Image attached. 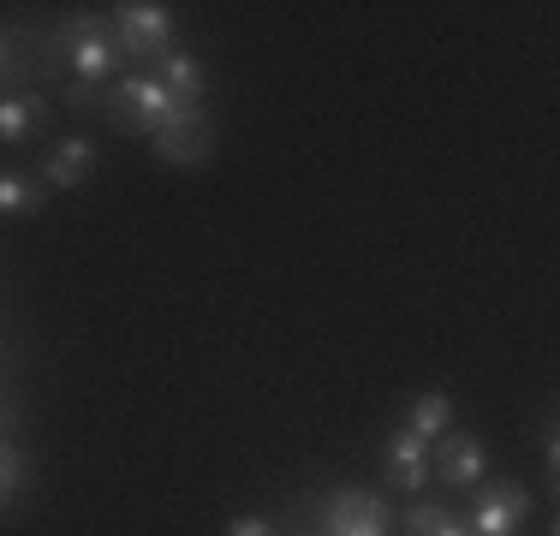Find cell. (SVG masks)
I'll list each match as a JSON object with an SVG mask.
<instances>
[{"mask_svg":"<svg viewBox=\"0 0 560 536\" xmlns=\"http://www.w3.org/2000/svg\"><path fill=\"white\" fill-rule=\"evenodd\" d=\"M48 54L66 60V72H72L78 90H108L114 72H119L114 31H108V19H96V12H72V19H60L55 31H48Z\"/></svg>","mask_w":560,"mask_h":536,"instance_id":"1","label":"cell"},{"mask_svg":"<svg viewBox=\"0 0 560 536\" xmlns=\"http://www.w3.org/2000/svg\"><path fill=\"white\" fill-rule=\"evenodd\" d=\"M179 114H191V107L173 102L167 90L155 84V72H126L119 84H108V96H102V119H108L114 131H131V138H155V131L173 126Z\"/></svg>","mask_w":560,"mask_h":536,"instance_id":"2","label":"cell"},{"mask_svg":"<svg viewBox=\"0 0 560 536\" xmlns=\"http://www.w3.org/2000/svg\"><path fill=\"white\" fill-rule=\"evenodd\" d=\"M108 31L119 60H162L173 48V12L162 0H126V7H114Z\"/></svg>","mask_w":560,"mask_h":536,"instance_id":"3","label":"cell"},{"mask_svg":"<svg viewBox=\"0 0 560 536\" xmlns=\"http://www.w3.org/2000/svg\"><path fill=\"white\" fill-rule=\"evenodd\" d=\"M394 513L382 494L370 489H335L323 501V518H316V536H388Z\"/></svg>","mask_w":560,"mask_h":536,"instance_id":"4","label":"cell"},{"mask_svg":"<svg viewBox=\"0 0 560 536\" xmlns=\"http://www.w3.org/2000/svg\"><path fill=\"white\" fill-rule=\"evenodd\" d=\"M150 150L162 155L167 167H203V161L215 155V119H209L203 107H191V114H179L173 126L155 131Z\"/></svg>","mask_w":560,"mask_h":536,"instance_id":"5","label":"cell"},{"mask_svg":"<svg viewBox=\"0 0 560 536\" xmlns=\"http://www.w3.org/2000/svg\"><path fill=\"white\" fill-rule=\"evenodd\" d=\"M525 513H530V494L518 489V482H489V489H477L465 531L471 536H513L525 525Z\"/></svg>","mask_w":560,"mask_h":536,"instance_id":"6","label":"cell"},{"mask_svg":"<svg viewBox=\"0 0 560 536\" xmlns=\"http://www.w3.org/2000/svg\"><path fill=\"white\" fill-rule=\"evenodd\" d=\"M435 471H442V482H453V489H471V482H483V471H489L483 441L465 435V429L435 435Z\"/></svg>","mask_w":560,"mask_h":536,"instance_id":"7","label":"cell"},{"mask_svg":"<svg viewBox=\"0 0 560 536\" xmlns=\"http://www.w3.org/2000/svg\"><path fill=\"white\" fill-rule=\"evenodd\" d=\"M90 173H96V143L90 138H60L55 150L43 155V173H36V179H43L48 191H78Z\"/></svg>","mask_w":560,"mask_h":536,"instance_id":"8","label":"cell"},{"mask_svg":"<svg viewBox=\"0 0 560 536\" xmlns=\"http://www.w3.org/2000/svg\"><path fill=\"white\" fill-rule=\"evenodd\" d=\"M155 84H162L179 107H203V66H197V54L167 48L162 60H155Z\"/></svg>","mask_w":560,"mask_h":536,"instance_id":"9","label":"cell"},{"mask_svg":"<svg viewBox=\"0 0 560 536\" xmlns=\"http://www.w3.org/2000/svg\"><path fill=\"white\" fill-rule=\"evenodd\" d=\"M388 482L394 489H423L430 482V441H418L411 429L388 435Z\"/></svg>","mask_w":560,"mask_h":536,"instance_id":"10","label":"cell"},{"mask_svg":"<svg viewBox=\"0 0 560 536\" xmlns=\"http://www.w3.org/2000/svg\"><path fill=\"white\" fill-rule=\"evenodd\" d=\"M55 114L43 90H19V96H0V143H24L43 119Z\"/></svg>","mask_w":560,"mask_h":536,"instance_id":"11","label":"cell"},{"mask_svg":"<svg viewBox=\"0 0 560 536\" xmlns=\"http://www.w3.org/2000/svg\"><path fill=\"white\" fill-rule=\"evenodd\" d=\"M48 209V185L36 173H0V214H43Z\"/></svg>","mask_w":560,"mask_h":536,"instance_id":"12","label":"cell"},{"mask_svg":"<svg viewBox=\"0 0 560 536\" xmlns=\"http://www.w3.org/2000/svg\"><path fill=\"white\" fill-rule=\"evenodd\" d=\"M19 90H31V54L19 31H0V96H19Z\"/></svg>","mask_w":560,"mask_h":536,"instance_id":"13","label":"cell"},{"mask_svg":"<svg viewBox=\"0 0 560 536\" xmlns=\"http://www.w3.org/2000/svg\"><path fill=\"white\" fill-rule=\"evenodd\" d=\"M406 531L411 536H471V531H465V518H453L442 501H411L406 506Z\"/></svg>","mask_w":560,"mask_h":536,"instance_id":"14","label":"cell"},{"mask_svg":"<svg viewBox=\"0 0 560 536\" xmlns=\"http://www.w3.org/2000/svg\"><path fill=\"white\" fill-rule=\"evenodd\" d=\"M447 423H453V399H447V394H423L418 406H411V418H406V429H411L418 441L447 435Z\"/></svg>","mask_w":560,"mask_h":536,"instance_id":"15","label":"cell"},{"mask_svg":"<svg viewBox=\"0 0 560 536\" xmlns=\"http://www.w3.org/2000/svg\"><path fill=\"white\" fill-rule=\"evenodd\" d=\"M19 482H24V453L0 441V506H12V494H19Z\"/></svg>","mask_w":560,"mask_h":536,"instance_id":"16","label":"cell"},{"mask_svg":"<svg viewBox=\"0 0 560 536\" xmlns=\"http://www.w3.org/2000/svg\"><path fill=\"white\" fill-rule=\"evenodd\" d=\"M542 465H549V482L560 471V441H555V423H542Z\"/></svg>","mask_w":560,"mask_h":536,"instance_id":"17","label":"cell"},{"mask_svg":"<svg viewBox=\"0 0 560 536\" xmlns=\"http://www.w3.org/2000/svg\"><path fill=\"white\" fill-rule=\"evenodd\" d=\"M226 536H275V525L269 518H233V531Z\"/></svg>","mask_w":560,"mask_h":536,"instance_id":"18","label":"cell"},{"mask_svg":"<svg viewBox=\"0 0 560 536\" xmlns=\"http://www.w3.org/2000/svg\"><path fill=\"white\" fill-rule=\"evenodd\" d=\"M0 418H7V406H0Z\"/></svg>","mask_w":560,"mask_h":536,"instance_id":"19","label":"cell"}]
</instances>
